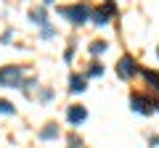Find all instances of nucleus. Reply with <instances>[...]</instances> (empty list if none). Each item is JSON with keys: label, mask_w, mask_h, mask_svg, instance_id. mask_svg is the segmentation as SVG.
I'll return each instance as SVG.
<instances>
[{"label": "nucleus", "mask_w": 159, "mask_h": 148, "mask_svg": "<svg viewBox=\"0 0 159 148\" xmlns=\"http://www.w3.org/2000/svg\"><path fill=\"white\" fill-rule=\"evenodd\" d=\"M21 82V69L19 66H3L0 69V85L3 87H16Z\"/></svg>", "instance_id": "f257e3e1"}, {"label": "nucleus", "mask_w": 159, "mask_h": 148, "mask_svg": "<svg viewBox=\"0 0 159 148\" xmlns=\"http://www.w3.org/2000/svg\"><path fill=\"white\" fill-rule=\"evenodd\" d=\"M61 16H66L72 24H85L90 16V8L88 6H74V8H61Z\"/></svg>", "instance_id": "f03ea898"}, {"label": "nucleus", "mask_w": 159, "mask_h": 148, "mask_svg": "<svg viewBox=\"0 0 159 148\" xmlns=\"http://www.w3.org/2000/svg\"><path fill=\"white\" fill-rule=\"evenodd\" d=\"M114 13H117V6H114V3H103L101 8H96V11H93V21H96V27H103Z\"/></svg>", "instance_id": "7ed1b4c3"}, {"label": "nucleus", "mask_w": 159, "mask_h": 148, "mask_svg": "<svg viewBox=\"0 0 159 148\" xmlns=\"http://www.w3.org/2000/svg\"><path fill=\"white\" fill-rule=\"evenodd\" d=\"M133 108H135V111H141V114H151L154 108H159V103L148 101L146 95H133Z\"/></svg>", "instance_id": "20e7f679"}, {"label": "nucleus", "mask_w": 159, "mask_h": 148, "mask_svg": "<svg viewBox=\"0 0 159 148\" xmlns=\"http://www.w3.org/2000/svg\"><path fill=\"white\" fill-rule=\"evenodd\" d=\"M135 72H138V66H135V61H133L130 56H125L122 61H119V66H117V74L122 77V80H130Z\"/></svg>", "instance_id": "39448f33"}, {"label": "nucleus", "mask_w": 159, "mask_h": 148, "mask_svg": "<svg viewBox=\"0 0 159 148\" xmlns=\"http://www.w3.org/2000/svg\"><path fill=\"white\" fill-rule=\"evenodd\" d=\"M66 116H69V122L72 124H82L85 122V116H88V111H85V106H72L66 111Z\"/></svg>", "instance_id": "423d86ee"}, {"label": "nucleus", "mask_w": 159, "mask_h": 148, "mask_svg": "<svg viewBox=\"0 0 159 148\" xmlns=\"http://www.w3.org/2000/svg\"><path fill=\"white\" fill-rule=\"evenodd\" d=\"M69 85H72V87H69L72 93H82V90H85V77H80V74H72Z\"/></svg>", "instance_id": "0eeeda50"}, {"label": "nucleus", "mask_w": 159, "mask_h": 148, "mask_svg": "<svg viewBox=\"0 0 159 148\" xmlns=\"http://www.w3.org/2000/svg\"><path fill=\"white\" fill-rule=\"evenodd\" d=\"M29 19L37 21V24H45V6H43V8H34V11L29 13Z\"/></svg>", "instance_id": "6e6552de"}, {"label": "nucleus", "mask_w": 159, "mask_h": 148, "mask_svg": "<svg viewBox=\"0 0 159 148\" xmlns=\"http://www.w3.org/2000/svg\"><path fill=\"white\" fill-rule=\"evenodd\" d=\"M143 77H146V80L159 90V74H157V72H151V69H143Z\"/></svg>", "instance_id": "1a4fd4ad"}, {"label": "nucleus", "mask_w": 159, "mask_h": 148, "mask_svg": "<svg viewBox=\"0 0 159 148\" xmlns=\"http://www.w3.org/2000/svg\"><path fill=\"white\" fill-rule=\"evenodd\" d=\"M0 114H13V103H8V101H0Z\"/></svg>", "instance_id": "9d476101"}, {"label": "nucleus", "mask_w": 159, "mask_h": 148, "mask_svg": "<svg viewBox=\"0 0 159 148\" xmlns=\"http://www.w3.org/2000/svg\"><path fill=\"white\" fill-rule=\"evenodd\" d=\"M101 50H106V42H93V45H90V53H93V56L101 53Z\"/></svg>", "instance_id": "9b49d317"}, {"label": "nucleus", "mask_w": 159, "mask_h": 148, "mask_svg": "<svg viewBox=\"0 0 159 148\" xmlns=\"http://www.w3.org/2000/svg\"><path fill=\"white\" fill-rule=\"evenodd\" d=\"M88 74H90V77H101V74H103L101 63H93V66H90V72H88Z\"/></svg>", "instance_id": "f8f14e48"}, {"label": "nucleus", "mask_w": 159, "mask_h": 148, "mask_svg": "<svg viewBox=\"0 0 159 148\" xmlns=\"http://www.w3.org/2000/svg\"><path fill=\"white\" fill-rule=\"evenodd\" d=\"M58 135V127L53 124V127H45V132H43V137H56Z\"/></svg>", "instance_id": "ddd939ff"}, {"label": "nucleus", "mask_w": 159, "mask_h": 148, "mask_svg": "<svg viewBox=\"0 0 159 148\" xmlns=\"http://www.w3.org/2000/svg\"><path fill=\"white\" fill-rule=\"evenodd\" d=\"M157 56H159V50H157Z\"/></svg>", "instance_id": "4468645a"}]
</instances>
